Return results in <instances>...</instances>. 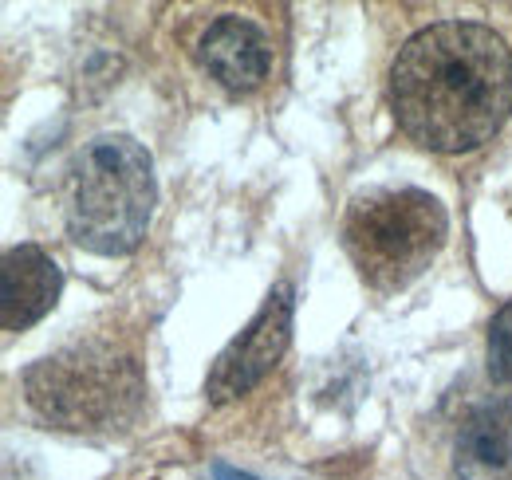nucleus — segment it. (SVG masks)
<instances>
[{
	"instance_id": "9d476101",
	"label": "nucleus",
	"mask_w": 512,
	"mask_h": 480,
	"mask_svg": "<svg viewBox=\"0 0 512 480\" xmlns=\"http://www.w3.org/2000/svg\"><path fill=\"white\" fill-rule=\"evenodd\" d=\"M213 473H217V480H253V477H241V473H233L229 465H217Z\"/></svg>"
},
{
	"instance_id": "423d86ee",
	"label": "nucleus",
	"mask_w": 512,
	"mask_h": 480,
	"mask_svg": "<svg viewBox=\"0 0 512 480\" xmlns=\"http://www.w3.org/2000/svg\"><path fill=\"white\" fill-rule=\"evenodd\" d=\"M64 292L60 264L40 244H16L0 264V319L4 331H28L40 323Z\"/></svg>"
},
{
	"instance_id": "f03ea898",
	"label": "nucleus",
	"mask_w": 512,
	"mask_h": 480,
	"mask_svg": "<svg viewBox=\"0 0 512 480\" xmlns=\"http://www.w3.org/2000/svg\"><path fill=\"white\" fill-rule=\"evenodd\" d=\"M154 162L127 134L91 138L71 170L67 233L95 256L134 252L154 217Z\"/></svg>"
},
{
	"instance_id": "0eeeda50",
	"label": "nucleus",
	"mask_w": 512,
	"mask_h": 480,
	"mask_svg": "<svg viewBox=\"0 0 512 480\" xmlns=\"http://www.w3.org/2000/svg\"><path fill=\"white\" fill-rule=\"evenodd\" d=\"M197 63L217 79L225 91H253L264 83L272 67V44L268 36L245 16H217L201 40H197Z\"/></svg>"
},
{
	"instance_id": "f257e3e1",
	"label": "nucleus",
	"mask_w": 512,
	"mask_h": 480,
	"mask_svg": "<svg viewBox=\"0 0 512 480\" xmlns=\"http://www.w3.org/2000/svg\"><path fill=\"white\" fill-rule=\"evenodd\" d=\"M390 107L406 138L426 150H477L512 111L509 44L473 20L422 28L390 67Z\"/></svg>"
},
{
	"instance_id": "39448f33",
	"label": "nucleus",
	"mask_w": 512,
	"mask_h": 480,
	"mask_svg": "<svg viewBox=\"0 0 512 480\" xmlns=\"http://www.w3.org/2000/svg\"><path fill=\"white\" fill-rule=\"evenodd\" d=\"M292 315H296V292L292 284H276L268 300L260 303L249 327L217 355L205 378V398L213 406H225L241 394H249L256 382L280 362L292 343Z\"/></svg>"
},
{
	"instance_id": "6e6552de",
	"label": "nucleus",
	"mask_w": 512,
	"mask_h": 480,
	"mask_svg": "<svg viewBox=\"0 0 512 480\" xmlns=\"http://www.w3.org/2000/svg\"><path fill=\"white\" fill-rule=\"evenodd\" d=\"M453 469L461 480H512V398H489L461 418Z\"/></svg>"
},
{
	"instance_id": "20e7f679",
	"label": "nucleus",
	"mask_w": 512,
	"mask_h": 480,
	"mask_svg": "<svg viewBox=\"0 0 512 480\" xmlns=\"http://www.w3.org/2000/svg\"><path fill=\"white\" fill-rule=\"evenodd\" d=\"M449 217L442 201L426 189H371L355 197L343 213L339 240L359 280L371 292L410 288L442 252Z\"/></svg>"
},
{
	"instance_id": "1a4fd4ad",
	"label": "nucleus",
	"mask_w": 512,
	"mask_h": 480,
	"mask_svg": "<svg viewBox=\"0 0 512 480\" xmlns=\"http://www.w3.org/2000/svg\"><path fill=\"white\" fill-rule=\"evenodd\" d=\"M489 378L501 386L512 382V300L489 323Z\"/></svg>"
},
{
	"instance_id": "7ed1b4c3",
	"label": "nucleus",
	"mask_w": 512,
	"mask_h": 480,
	"mask_svg": "<svg viewBox=\"0 0 512 480\" xmlns=\"http://www.w3.org/2000/svg\"><path fill=\"white\" fill-rule=\"evenodd\" d=\"M24 390L40 418L71 433H119L146 406L142 366L111 339H79L40 359Z\"/></svg>"
}]
</instances>
